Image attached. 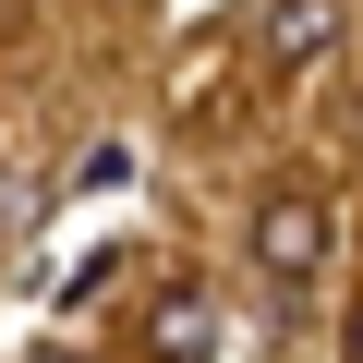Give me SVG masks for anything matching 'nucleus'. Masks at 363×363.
Instances as JSON below:
<instances>
[{"label": "nucleus", "mask_w": 363, "mask_h": 363, "mask_svg": "<svg viewBox=\"0 0 363 363\" xmlns=\"http://www.w3.org/2000/svg\"><path fill=\"white\" fill-rule=\"evenodd\" d=\"M242 242H255V279H279V291H303V279L327 267V194H267Z\"/></svg>", "instance_id": "nucleus-1"}, {"label": "nucleus", "mask_w": 363, "mask_h": 363, "mask_svg": "<svg viewBox=\"0 0 363 363\" xmlns=\"http://www.w3.org/2000/svg\"><path fill=\"white\" fill-rule=\"evenodd\" d=\"M339 363H363V315H351V339H339Z\"/></svg>", "instance_id": "nucleus-5"}, {"label": "nucleus", "mask_w": 363, "mask_h": 363, "mask_svg": "<svg viewBox=\"0 0 363 363\" xmlns=\"http://www.w3.org/2000/svg\"><path fill=\"white\" fill-rule=\"evenodd\" d=\"M218 351V303L206 291H157V315H145V363H206Z\"/></svg>", "instance_id": "nucleus-2"}, {"label": "nucleus", "mask_w": 363, "mask_h": 363, "mask_svg": "<svg viewBox=\"0 0 363 363\" xmlns=\"http://www.w3.org/2000/svg\"><path fill=\"white\" fill-rule=\"evenodd\" d=\"M121 169H133L121 145H85V157H73V194H109V182H121Z\"/></svg>", "instance_id": "nucleus-4"}, {"label": "nucleus", "mask_w": 363, "mask_h": 363, "mask_svg": "<svg viewBox=\"0 0 363 363\" xmlns=\"http://www.w3.org/2000/svg\"><path fill=\"white\" fill-rule=\"evenodd\" d=\"M327 37H339V13H327V0H279V13H255V49H267L279 73H303Z\"/></svg>", "instance_id": "nucleus-3"}]
</instances>
